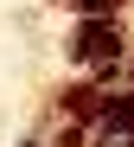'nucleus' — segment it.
I'll use <instances>...</instances> for the list:
<instances>
[{
    "instance_id": "obj_1",
    "label": "nucleus",
    "mask_w": 134,
    "mask_h": 147,
    "mask_svg": "<svg viewBox=\"0 0 134 147\" xmlns=\"http://www.w3.org/2000/svg\"><path fill=\"white\" fill-rule=\"evenodd\" d=\"M109 38H115L109 26H83V45H77V51H83V58H109V51H115Z\"/></svg>"
}]
</instances>
